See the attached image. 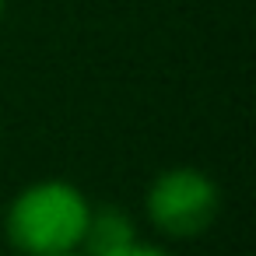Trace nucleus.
<instances>
[{"label":"nucleus","instance_id":"obj_6","mask_svg":"<svg viewBox=\"0 0 256 256\" xmlns=\"http://www.w3.org/2000/svg\"><path fill=\"white\" fill-rule=\"evenodd\" d=\"M4 8H8V0H0V14H4Z\"/></svg>","mask_w":256,"mask_h":256},{"label":"nucleus","instance_id":"obj_1","mask_svg":"<svg viewBox=\"0 0 256 256\" xmlns=\"http://www.w3.org/2000/svg\"><path fill=\"white\" fill-rule=\"evenodd\" d=\"M92 200L70 179H39L14 193L4 210V235L22 256L81 249Z\"/></svg>","mask_w":256,"mask_h":256},{"label":"nucleus","instance_id":"obj_3","mask_svg":"<svg viewBox=\"0 0 256 256\" xmlns=\"http://www.w3.org/2000/svg\"><path fill=\"white\" fill-rule=\"evenodd\" d=\"M130 242H137V224L134 218L116 207V204H92L88 224H84V238H81V252L84 256H109L126 249Z\"/></svg>","mask_w":256,"mask_h":256},{"label":"nucleus","instance_id":"obj_2","mask_svg":"<svg viewBox=\"0 0 256 256\" xmlns=\"http://www.w3.org/2000/svg\"><path fill=\"white\" fill-rule=\"evenodd\" d=\"M218 210H221V190L196 165L162 168L144 193V214L151 228L172 242L200 238L218 221Z\"/></svg>","mask_w":256,"mask_h":256},{"label":"nucleus","instance_id":"obj_4","mask_svg":"<svg viewBox=\"0 0 256 256\" xmlns=\"http://www.w3.org/2000/svg\"><path fill=\"white\" fill-rule=\"evenodd\" d=\"M109 256H176V252H168L165 246H154V242H130L126 249H120V252H109Z\"/></svg>","mask_w":256,"mask_h":256},{"label":"nucleus","instance_id":"obj_5","mask_svg":"<svg viewBox=\"0 0 256 256\" xmlns=\"http://www.w3.org/2000/svg\"><path fill=\"white\" fill-rule=\"evenodd\" d=\"M50 256H84L81 249H70V252H50Z\"/></svg>","mask_w":256,"mask_h":256}]
</instances>
